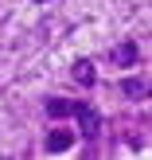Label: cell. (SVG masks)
Masks as SVG:
<instances>
[{
	"label": "cell",
	"mask_w": 152,
	"mask_h": 160,
	"mask_svg": "<svg viewBox=\"0 0 152 160\" xmlns=\"http://www.w3.org/2000/svg\"><path fill=\"white\" fill-rule=\"evenodd\" d=\"M43 113L51 117V121H59V117H74L78 121V137L86 141V152H94V141L101 137V109L94 106V102H66V98H43Z\"/></svg>",
	"instance_id": "6da1fadb"
},
{
	"label": "cell",
	"mask_w": 152,
	"mask_h": 160,
	"mask_svg": "<svg viewBox=\"0 0 152 160\" xmlns=\"http://www.w3.org/2000/svg\"><path fill=\"white\" fill-rule=\"evenodd\" d=\"M109 62H113V67H121V70H133V67L140 62V47H137V39H117L113 51H109Z\"/></svg>",
	"instance_id": "7a4b0ae2"
},
{
	"label": "cell",
	"mask_w": 152,
	"mask_h": 160,
	"mask_svg": "<svg viewBox=\"0 0 152 160\" xmlns=\"http://www.w3.org/2000/svg\"><path fill=\"white\" fill-rule=\"evenodd\" d=\"M70 78H74L82 90H94V86H98V62H94L90 55L74 59V62H70Z\"/></svg>",
	"instance_id": "3957f363"
},
{
	"label": "cell",
	"mask_w": 152,
	"mask_h": 160,
	"mask_svg": "<svg viewBox=\"0 0 152 160\" xmlns=\"http://www.w3.org/2000/svg\"><path fill=\"white\" fill-rule=\"evenodd\" d=\"M70 148H74V129H62V125H55L51 133H47L43 137V152H70Z\"/></svg>",
	"instance_id": "277c9868"
},
{
	"label": "cell",
	"mask_w": 152,
	"mask_h": 160,
	"mask_svg": "<svg viewBox=\"0 0 152 160\" xmlns=\"http://www.w3.org/2000/svg\"><path fill=\"white\" fill-rule=\"evenodd\" d=\"M117 90H121L129 102H145V98H152V82H148V78H137V74H133V78L125 74L121 82H117Z\"/></svg>",
	"instance_id": "5b68a950"
},
{
	"label": "cell",
	"mask_w": 152,
	"mask_h": 160,
	"mask_svg": "<svg viewBox=\"0 0 152 160\" xmlns=\"http://www.w3.org/2000/svg\"><path fill=\"white\" fill-rule=\"evenodd\" d=\"M31 4H47V0H31Z\"/></svg>",
	"instance_id": "8992f818"
}]
</instances>
